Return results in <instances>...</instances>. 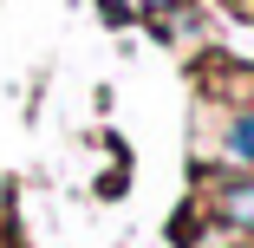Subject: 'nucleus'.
Returning a JSON list of instances; mask_svg holds the SVG:
<instances>
[{
  "instance_id": "f257e3e1",
  "label": "nucleus",
  "mask_w": 254,
  "mask_h": 248,
  "mask_svg": "<svg viewBox=\"0 0 254 248\" xmlns=\"http://www.w3.org/2000/svg\"><path fill=\"white\" fill-rule=\"evenodd\" d=\"M209 209L222 229H254V170H235V176H215L209 183Z\"/></svg>"
},
{
  "instance_id": "f03ea898",
  "label": "nucleus",
  "mask_w": 254,
  "mask_h": 248,
  "mask_svg": "<svg viewBox=\"0 0 254 248\" xmlns=\"http://www.w3.org/2000/svg\"><path fill=\"white\" fill-rule=\"evenodd\" d=\"M222 157H228V170H254V105L228 118V131H222Z\"/></svg>"
},
{
  "instance_id": "7ed1b4c3",
  "label": "nucleus",
  "mask_w": 254,
  "mask_h": 248,
  "mask_svg": "<svg viewBox=\"0 0 254 248\" xmlns=\"http://www.w3.org/2000/svg\"><path fill=\"white\" fill-rule=\"evenodd\" d=\"M130 13H137V20H150L157 33H176V26H183L176 13H189V0H130Z\"/></svg>"
}]
</instances>
